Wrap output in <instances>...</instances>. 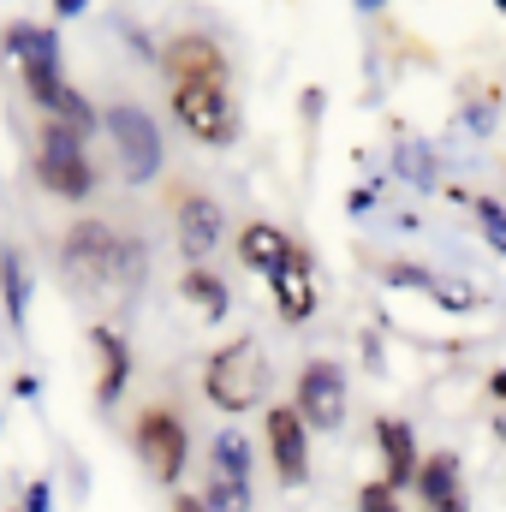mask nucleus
I'll return each instance as SVG.
<instances>
[{
	"instance_id": "nucleus-5",
	"label": "nucleus",
	"mask_w": 506,
	"mask_h": 512,
	"mask_svg": "<svg viewBox=\"0 0 506 512\" xmlns=\"http://www.w3.org/2000/svg\"><path fill=\"white\" fill-rule=\"evenodd\" d=\"M36 185L48 197H66V203H84L96 191V161L84 149V137H72L66 126H48L42 120V143H36Z\"/></svg>"
},
{
	"instance_id": "nucleus-13",
	"label": "nucleus",
	"mask_w": 506,
	"mask_h": 512,
	"mask_svg": "<svg viewBox=\"0 0 506 512\" xmlns=\"http://www.w3.org/2000/svg\"><path fill=\"white\" fill-rule=\"evenodd\" d=\"M90 346H96V358H102V382H96V405L102 411H114L120 399H126L131 387V346L120 328H108V322H96L90 328Z\"/></svg>"
},
{
	"instance_id": "nucleus-1",
	"label": "nucleus",
	"mask_w": 506,
	"mask_h": 512,
	"mask_svg": "<svg viewBox=\"0 0 506 512\" xmlns=\"http://www.w3.org/2000/svg\"><path fill=\"white\" fill-rule=\"evenodd\" d=\"M161 78H167V102L173 120L209 149L239 143V90H233V60L215 36L203 30H179L161 42Z\"/></svg>"
},
{
	"instance_id": "nucleus-19",
	"label": "nucleus",
	"mask_w": 506,
	"mask_h": 512,
	"mask_svg": "<svg viewBox=\"0 0 506 512\" xmlns=\"http://www.w3.org/2000/svg\"><path fill=\"white\" fill-rule=\"evenodd\" d=\"M209 512H251V483H233V477H209V495H203Z\"/></svg>"
},
{
	"instance_id": "nucleus-27",
	"label": "nucleus",
	"mask_w": 506,
	"mask_h": 512,
	"mask_svg": "<svg viewBox=\"0 0 506 512\" xmlns=\"http://www.w3.org/2000/svg\"><path fill=\"white\" fill-rule=\"evenodd\" d=\"M495 6H506V0H495Z\"/></svg>"
},
{
	"instance_id": "nucleus-24",
	"label": "nucleus",
	"mask_w": 506,
	"mask_h": 512,
	"mask_svg": "<svg viewBox=\"0 0 506 512\" xmlns=\"http://www.w3.org/2000/svg\"><path fill=\"white\" fill-rule=\"evenodd\" d=\"M173 512H209V507H203V495H173Z\"/></svg>"
},
{
	"instance_id": "nucleus-7",
	"label": "nucleus",
	"mask_w": 506,
	"mask_h": 512,
	"mask_svg": "<svg viewBox=\"0 0 506 512\" xmlns=\"http://www.w3.org/2000/svg\"><path fill=\"white\" fill-rule=\"evenodd\" d=\"M12 54H18V78H24V90H30V102L48 114L54 108V96L66 90V72H60V42H54V30H42V24H12Z\"/></svg>"
},
{
	"instance_id": "nucleus-8",
	"label": "nucleus",
	"mask_w": 506,
	"mask_h": 512,
	"mask_svg": "<svg viewBox=\"0 0 506 512\" xmlns=\"http://www.w3.org/2000/svg\"><path fill=\"white\" fill-rule=\"evenodd\" d=\"M221 227H227V215H221V203H215L209 191L185 185V191L173 197V239H179L185 268H197V262H209V256H215V245H221Z\"/></svg>"
},
{
	"instance_id": "nucleus-16",
	"label": "nucleus",
	"mask_w": 506,
	"mask_h": 512,
	"mask_svg": "<svg viewBox=\"0 0 506 512\" xmlns=\"http://www.w3.org/2000/svg\"><path fill=\"white\" fill-rule=\"evenodd\" d=\"M239 256H245V268H256V274H274V268L292 256V239H286L274 221H251V227L239 233Z\"/></svg>"
},
{
	"instance_id": "nucleus-12",
	"label": "nucleus",
	"mask_w": 506,
	"mask_h": 512,
	"mask_svg": "<svg viewBox=\"0 0 506 512\" xmlns=\"http://www.w3.org/2000/svg\"><path fill=\"white\" fill-rule=\"evenodd\" d=\"M268 286H274V310H280L286 328L316 316V280H310V251L304 245H292V256L268 274Z\"/></svg>"
},
{
	"instance_id": "nucleus-9",
	"label": "nucleus",
	"mask_w": 506,
	"mask_h": 512,
	"mask_svg": "<svg viewBox=\"0 0 506 512\" xmlns=\"http://www.w3.org/2000/svg\"><path fill=\"white\" fill-rule=\"evenodd\" d=\"M292 411L304 417V429H340L346 423V376H340V364L310 358L298 370V387H292Z\"/></svg>"
},
{
	"instance_id": "nucleus-15",
	"label": "nucleus",
	"mask_w": 506,
	"mask_h": 512,
	"mask_svg": "<svg viewBox=\"0 0 506 512\" xmlns=\"http://www.w3.org/2000/svg\"><path fill=\"white\" fill-rule=\"evenodd\" d=\"M0 298H6V322L24 328L30 322V262L18 245H0Z\"/></svg>"
},
{
	"instance_id": "nucleus-3",
	"label": "nucleus",
	"mask_w": 506,
	"mask_h": 512,
	"mask_svg": "<svg viewBox=\"0 0 506 512\" xmlns=\"http://www.w3.org/2000/svg\"><path fill=\"white\" fill-rule=\"evenodd\" d=\"M203 399L215 411H251L268 399V358L256 340H233L221 352H209L203 364Z\"/></svg>"
},
{
	"instance_id": "nucleus-25",
	"label": "nucleus",
	"mask_w": 506,
	"mask_h": 512,
	"mask_svg": "<svg viewBox=\"0 0 506 512\" xmlns=\"http://www.w3.org/2000/svg\"><path fill=\"white\" fill-rule=\"evenodd\" d=\"M495 435L506 441V411H495Z\"/></svg>"
},
{
	"instance_id": "nucleus-6",
	"label": "nucleus",
	"mask_w": 506,
	"mask_h": 512,
	"mask_svg": "<svg viewBox=\"0 0 506 512\" xmlns=\"http://www.w3.org/2000/svg\"><path fill=\"white\" fill-rule=\"evenodd\" d=\"M102 126L114 137V155H120V173L126 179H155L161 167H167V143H161V126L137 108V102H114L108 114H102Z\"/></svg>"
},
{
	"instance_id": "nucleus-23",
	"label": "nucleus",
	"mask_w": 506,
	"mask_h": 512,
	"mask_svg": "<svg viewBox=\"0 0 506 512\" xmlns=\"http://www.w3.org/2000/svg\"><path fill=\"white\" fill-rule=\"evenodd\" d=\"M84 6H90V0H54V18H78Z\"/></svg>"
},
{
	"instance_id": "nucleus-11",
	"label": "nucleus",
	"mask_w": 506,
	"mask_h": 512,
	"mask_svg": "<svg viewBox=\"0 0 506 512\" xmlns=\"http://www.w3.org/2000/svg\"><path fill=\"white\" fill-rule=\"evenodd\" d=\"M423 512H471V495H465V471L453 453H423L417 459V477H411Z\"/></svg>"
},
{
	"instance_id": "nucleus-14",
	"label": "nucleus",
	"mask_w": 506,
	"mask_h": 512,
	"mask_svg": "<svg viewBox=\"0 0 506 512\" xmlns=\"http://www.w3.org/2000/svg\"><path fill=\"white\" fill-rule=\"evenodd\" d=\"M376 453H381V483L387 489H399V483H411L417 477V435H411V423L405 417H376Z\"/></svg>"
},
{
	"instance_id": "nucleus-26",
	"label": "nucleus",
	"mask_w": 506,
	"mask_h": 512,
	"mask_svg": "<svg viewBox=\"0 0 506 512\" xmlns=\"http://www.w3.org/2000/svg\"><path fill=\"white\" fill-rule=\"evenodd\" d=\"M358 6H381V0H358Z\"/></svg>"
},
{
	"instance_id": "nucleus-10",
	"label": "nucleus",
	"mask_w": 506,
	"mask_h": 512,
	"mask_svg": "<svg viewBox=\"0 0 506 512\" xmlns=\"http://www.w3.org/2000/svg\"><path fill=\"white\" fill-rule=\"evenodd\" d=\"M262 441H268V465H274V477H280L286 489L310 483V429H304V417L292 411V399H286V405H268Z\"/></svg>"
},
{
	"instance_id": "nucleus-17",
	"label": "nucleus",
	"mask_w": 506,
	"mask_h": 512,
	"mask_svg": "<svg viewBox=\"0 0 506 512\" xmlns=\"http://www.w3.org/2000/svg\"><path fill=\"white\" fill-rule=\"evenodd\" d=\"M179 292H185V304H197L209 322L215 316H227V304H233V292H227V280L209 268V262H197V268H185L179 274Z\"/></svg>"
},
{
	"instance_id": "nucleus-18",
	"label": "nucleus",
	"mask_w": 506,
	"mask_h": 512,
	"mask_svg": "<svg viewBox=\"0 0 506 512\" xmlns=\"http://www.w3.org/2000/svg\"><path fill=\"white\" fill-rule=\"evenodd\" d=\"M251 441L245 435H215L209 447V477H233V483H251Z\"/></svg>"
},
{
	"instance_id": "nucleus-4",
	"label": "nucleus",
	"mask_w": 506,
	"mask_h": 512,
	"mask_svg": "<svg viewBox=\"0 0 506 512\" xmlns=\"http://www.w3.org/2000/svg\"><path fill=\"white\" fill-rule=\"evenodd\" d=\"M131 447H137V459H143V471L155 477V483H179L185 477V465H191V429H185V417L173 411V405H143L137 411V423H131Z\"/></svg>"
},
{
	"instance_id": "nucleus-21",
	"label": "nucleus",
	"mask_w": 506,
	"mask_h": 512,
	"mask_svg": "<svg viewBox=\"0 0 506 512\" xmlns=\"http://www.w3.org/2000/svg\"><path fill=\"white\" fill-rule=\"evenodd\" d=\"M358 512H399V495L376 477V483H364V489H358Z\"/></svg>"
},
{
	"instance_id": "nucleus-22",
	"label": "nucleus",
	"mask_w": 506,
	"mask_h": 512,
	"mask_svg": "<svg viewBox=\"0 0 506 512\" xmlns=\"http://www.w3.org/2000/svg\"><path fill=\"white\" fill-rule=\"evenodd\" d=\"M24 512H48V483H30V501H24Z\"/></svg>"
},
{
	"instance_id": "nucleus-2",
	"label": "nucleus",
	"mask_w": 506,
	"mask_h": 512,
	"mask_svg": "<svg viewBox=\"0 0 506 512\" xmlns=\"http://www.w3.org/2000/svg\"><path fill=\"white\" fill-rule=\"evenodd\" d=\"M60 274H66L72 292L96 298V292H114V286H137V280H143V251L131 245L120 227L84 215V221H72L66 239H60Z\"/></svg>"
},
{
	"instance_id": "nucleus-20",
	"label": "nucleus",
	"mask_w": 506,
	"mask_h": 512,
	"mask_svg": "<svg viewBox=\"0 0 506 512\" xmlns=\"http://www.w3.org/2000/svg\"><path fill=\"white\" fill-rule=\"evenodd\" d=\"M459 203L483 221V233H489V239L506 251V209H501V203H495V197H459Z\"/></svg>"
}]
</instances>
